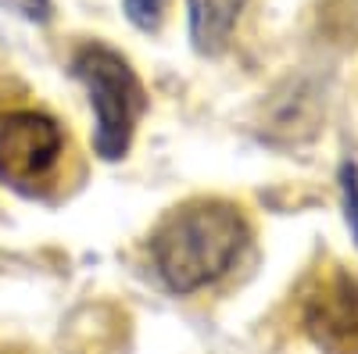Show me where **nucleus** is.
Segmentation results:
<instances>
[{"mask_svg": "<svg viewBox=\"0 0 358 354\" xmlns=\"http://www.w3.org/2000/svg\"><path fill=\"white\" fill-rule=\"evenodd\" d=\"M251 244V222L241 204L197 197L172 208L151 233V261L172 293H197L219 283Z\"/></svg>", "mask_w": 358, "mask_h": 354, "instance_id": "f257e3e1", "label": "nucleus"}, {"mask_svg": "<svg viewBox=\"0 0 358 354\" xmlns=\"http://www.w3.org/2000/svg\"><path fill=\"white\" fill-rule=\"evenodd\" d=\"M72 75L86 86L94 108V151L104 161L126 158L136 122L147 111L140 75L122 54L104 43H83L72 54Z\"/></svg>", "mask_w": 358, "mask_h": 354, "instance_id": "f03ea898", "label": "nucleus"}, {"mask_svg": "<svg viewBox=\"0 0 358 354\" xmlns=\"http://www.w3.org/2000/svg\"><path fill=\"white\" fill-rule=\"evenodd\" d=\"M65 133L50 115L18 108L0 115V186L36 193L57 168Z\"/></svg>", "mask_w": 358, "mask_h": 354, "instance_id": "7ed1b4c3", "label": "nucleus"}, {"mask_svg": "<svg viewBox=\"0 0 358 354\" xmlns=\"http://www.w3.org/2000/svg\"><path fill=\"white\" fill-rule=\"evenodd\" d=\"M301 326L322 354H358V279L344 269L319 276L305 293Z\"/></svg>", "mask_w": 358, "mask_h": 354, "instance_id": "20e7f679", "label": "nucleus"}, {"mask_svg": "<svg viewBox=\"0 0 358 354\" xmlns=\"http://www.w3.org/2000/svg\"><path fill=\"white\" fill-rule=\"evenodd\" d=\"M248 0H187V22H190V43L197 54L215 57L229 47L233 29L241 22Z\"/></svg>", "mask_w": 358, "mask_h": 354, "instance_id": "39448f33", "label": "nucleus"}, {"mask_svg": "<svg viewBox=\"0 0 358 354\" xmlns=\"http://www.w3.org/2000/svg\"><path fill=\"white\" fill-rule=\"evenodd\" d=\"M122 11L140 33H158L169 11V0H122Z\"/></svg>", "mask_w": 358, "mask_h": 354, "instance_id": "423d86ee", "label": "nucleus"}, {"mask_svg": "<svg viewBox=\"0 0 358 354\" xmlns=\"http://www.w3.org/2000/svg\"><path fill=\"white\" fill-rule=\"evenodd\" d=\"M341 193H344V215H348V229L358 244V165L344 161L341 168Z\"/></svg>", "mask_w": 358, "mask_h": 354, "instance_id": "0eeeda50", "label": "nucleus"}, {"mask_svg": "<svg viewBox=\"0 0 358 354\" xmlns=\"http://www.w3.org/2000/svg\"><path fill=\"white\" fill-rule=\"evenodd\" d=\"M8 8H15L22 18H29V22H47L50 18V0H4Z\"/></svg>", "mask_w": 358, "mask_h": 354, "instance_id": "6e6552de", "label": "nucleus"}]
</instances>
